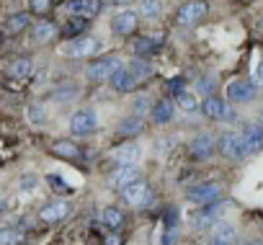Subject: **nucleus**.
Listing matches in <instances>:
<instances>
[{"label": "nucleus", "instance_id": "nucleus-24", "mask_svg": "<svg viewBox=\"0 0 263 245\" xmlns=\"http://www.w3.org/2000/svg\"><path fill=\"white\" fill-rule=\"evenodd\" d=\"M31 72H34V62L29 57H18V60H13L8 65V75L16 78V80H26Z\"/></svg>", "mask_w": 263, "mask_h": 245}, {"label": "nucleus", "instance_id": "nucleus-12", "mask_svg": "<svg viewBox=\"0 0 263 245\" xmlns=\"http://www.w3.org/2000/svg\"><path fill=\"white\" fill-rule=\"evenodd\" d=\"M135 181H140V168L137 165H116L111 171V176H108V186L114 191H121L129 183H135Z\"/></svg>", "mask_w": 263, "mask_h": 245}, {"label": "nucleus", "instance_id": "nucleus-16", "mask_svg": "<svg viewBox=\"0 0 263 245\" xmlns=\"http://www.w3.org/2000/svg\"><path fill=\"white\" fill-rule=\"evenodd\" d=\"M67 214H70V204L65 199H54V201H49L39 209V219L47 222V224H54V222L65 219Z\"/></svg>", "mask_w": 263, "mask_h": 245}, {"label": "nucleus", "instance_id": "nucleus-17", "mask_svg": "<svg viewBox=\"0 0 263 245\" xmlns=\"http://www.w3.org/2000/svg\"><path fill=\"white\" fill-rule=\"evenodd\" d=\"M173 114H176V103L171 98H160L150 108V119H153V124H158V127L168 124V121L173 119Z\"/></svg>", "mask_w": 263, "mask_h": 245}, {"label": "nucleus", "instance_id": "nucleus-33", "mask_svg": "<svg viewBox=\"0 0 263 245\" xmlns=\"http://www.w3.org/2000/svg\"><path fill=\"white\" fill-rule=\"evenodd\" d=\"M52 6V0H29V11L36 13V16H44Z\"/></svg>", "mask_w": 263, "mask_h": 245}, {"label": "nucleus", "instance_id": "nucleus-28", "mask_svg": "<svg viewBox=\"0 0 263 245\" xmlns=\"http://www.w3.org/2000/svg\"><path fill=\"white\" fill-rule=\"evenodd\" d=\"M26 26H29V13H13V16L6 18L3 31H6L8 36H16V34H21Z\"/></svg>", "mask_w": 263, "mask_h": 245}, {"label": "nucleus", "instance_id": "nucleus-30", "mask_svg": "<svg viewBox=\"0 0 263 245\" xmlns=\"http://www.w3.org/2000/svg\"><path fill=\"white\" fill-rule=\"evenodd\" d=\"M21 242V232L16 230H0V245H18Z\"/></svg>", "mask_w": 263, "mask_h": 245}, {"label": "nucleus", "instance_id": "nucleus-37", "mask_svg": "<svg viewBox=\"0 0 263 245\" xmlns=\"http://www.w3.org/2000/svg\"><path fill=\"white\" fill-rule=\"evenodd\" d=\"M21 189L24 191H34L36 189V176H24L21 178Z\"/></svg>", "mask_w": 263, "mask_h": 245}, {"label": "nucleus", "instance_id": "nucleus-38", "mask_svg": "<svg viewBox=\"0 0 263 245\" xmlns=\"http://www.w3.org/2000/svg\"><path fill=\"white\" fill-rule=\"evenodd\" d=\"M255 85H263V60L255 65V70H253V78H250Z\"/></svg>", "mask_w": 263, "mask_h": 245}, {"label": "nucleus", "instance_id": "nucleus-7", "mask_svg": "<svg viewBox=\"0 0 263 245\" xmlns=\"http://www.w3.org/2000/svg\"><path fill=\"white\" fill-rule=\"evenodd\" d=\"M98 49H101V39L98 36H75L65 47V54L72 57V60H85V57H93Z\"/></svg>", "mask_w": 263, "mask_h": 245}, {"label": "nucleus", "instance_id": "nucleus-42", "mask_svg": "<svg viewBox=\"0 0 263 245\" xmlns=\"http://www.w3.org/2000/svg\"><path fill=\"white\" fill-rule=\"evenodd\" d=\"M258 29H260V31H263V13H260V16H258Z\"/></svg>", "mask_w": 263, "mask_h": 245}, {"label": "nucleus", "instance_id": "nucleus-43", "mask_svg": "<svg viewBox=\"0 0 263 245\" xmlns=\"http://www.w3.org/2000/svg\"><path fill=\"white\" fill-rule=\"evenodd\" d=\"M258 119H260V124H263V106H260V111H258Z\"/></svg>", "mask_w": 263, "mask_h": 245}, {"label": "nucleus", "instance_id": "nucleus-19", "mask_svg": "<svg viewBox=\"0 0 263 245\" xmlns=\"http://www.w3.org/2000/svg\"><path fill=\"white\" fill-rule=\"evenodd\" d=\"M201 114L206 116V119H212V121H219V119H224L227 116V106H224V101L219 98V96H204V101H201Z\"/></svg>", "mask_w": 263, "mask_h": 245}, {"label": "nucleus", "instance_id": "nucleus-29", "mask_svg": "<svg viewBox=\"0 0 263 245\" xmlns=\"http://www.w3.org/2000/svg\"><path fill=\"white\" fill-rule=\"evenodd\" d=\"M212 237H214V240H224V242H232V245H235L237 232H235V227H232L230 222H217V224H214V230H212Z\"/></svg>", "mask_w": 263, "mask_h": 245}, {"label": "nucleus", "instance_id": "nucleus-31", "mask_svg": "<svg viewBox=\"0 0 263 245\" xmlns=\"http://www.w3.org/2000/svg\"><path fill=\"white\" fill-rule=\"evenodd\" d=\"M47 181H49V186H52L57 194H72V189H70V183H67L65 178H60V176H49Z\"/></svg>", "mask_w": 263, "mask_h": 245}, {"label": "nucleus", "instance_id": "nucleus-13", "mask_svg": "<svg viewBox=\"0 0 263 245\" xmlns=\"http://www.w3.org/2000/svg\"><path fill=\"white\" fill-rule=\"evenodd\" d=\"M240 135H242L245 158L258 155V153L263 150V127H258V124H245V127L240 129Z\"/></svg>", "mask_w": 263, "mask_h": 245}, {"label": "nucleus", "instance_id": "nucleus-36", "mask_svg": "<svg viewBox=\"0 0 263 245\" xmlns=\"http://www.w3.org/2000/svg\"><path fill=\"white\" fill-rule=\"evenodd\" d=\"M83 29H85V18L72 16V21H70V26H67V34H78V31H83Z\"/></svg>", "mask_w": 263, "mask_h": 245}, {"label": "nucleus", "instance_id": "nucleus-9", "mask_svg": "<svg viewBox=\"0 0 263 245\" xmlns=\"http://www.w3.org/2000/svg\"><path fill=\"white\" fill-rule=\"evenodd\" d=\"M255 93H258V85L253 80H248V78H237V80H232L227 85V98L232 103H240V106L242 103H250L255 98Z\"/></svg>", "mask_w": 263, "mask_h": 245}, {"label": "nucleus", "instance_id": "nucleus-11", "mask_svg": "<svg viewBox=\"0 0 263 245\" xmlns=\"http://www.w3.org/2000/svg\"><path fill=\"white\" fill-rule=\"evenodd\" d=\"M142 160V147L137 142H124L111 150V163L114 165H137Z\"/></svg>", "mask_w": 263, "mask_h": 245}, {"label": "nucleus", "instance_id": "nucleus-20", "mask_svg": "<svg viewBox=\"0 0 263 245\" xmlns=\"http://www.w3.org/2000/svg\"><path fill=\"white\" fill-rule=\"evenodd\" d=\"M160 36H150V34H142V36H137L135 42H132V52H135V57H147V54H153V52H158L160 49Z\"/></svg>", "mask_w": 263, "mask_h": 245}, {"label": "nucleus", "instance_id": "nucleus-34", "mask_svg": "<svg viewBox=\"0 0 263 245\" xmlns=\"http://www.w3.org/2000/svg\"><path fill=\"white\" fill-rule=\"evenodd\" d=\"M29 119L34 121V124H42V121L47 119L44 106H42V103H31V106H29Z\"/></svg>", "mask_w": 263, "mask_h": 245}, {"label": "nucleus", "instance_id": "nucleus-15", "mask_svg": "<svg viewBox=\"0 0 263 245\" xmlns=\"http://www.w3.org/2000/svg\"><path fill=\"white\" fill-rule=\"evenodd\" d=\"M67 11L78 18H96L101 11H103V0H70L67 3Z\"/></svg>", "mask_w": 263, "mask_h": 245}, {"label": "nucleus", "instance_id": "nucleus-1", "mask_svg": "<svg viewBox=\"0 0 263 245\" xmlns=\"http://www.w3.org/2000/svg\"><path fill=\"white\" fill-rule=\"evenodd\" d=\"M150 75H153V65L147 62V57H135L132 62H124L111 75L108 83H111L114 93H132V90H137Z\"/></svg>", "mask_w": 263, "mask_h": 245}, {"label": "nucleus", "instance_id": "nucleus-32", "mask_svg": "<svg viewBox=\"0 0 263 245\" xmlns=\"http://www.w3.org/2000/svg\"><path fill=\"white\" fill-rule=\"evenodd\" d=\"M153 106H150V98L147 96H140V98H135V101H132V114H145V111H150Z\"/></svg>", "mask_w": 263, "mask_h": 245}, {"label": "nucleus", "instance_id": "nucleus-8", "mask_svg": "<svg viewBox=\"0 0 263 245\" xmlns=\"http://www.w3.org/2000/svg\"><path fill=\"white\" fill-rule=\"evenodd\" d=\"M119 194H121V201H124L126 206L142 209V206L150 201V183H147V181H135V183H129L126 189H121Z\"/></svg>", "mask_w": 263, "mask_h": 245}, {"label": "nucleus", "instance_id": "nucleus-41", "mask_svg": "<svg viewBox=\"0 0 263 245\" xmlns=\"http://www.w3.org/2000/svg\"><path fill=\"white\" fill-rule=\"evenodd\" d=\"M245 245H263V240H245Z\"/></svg>", "mask_w": 263, "mask_h": 245}, {"label": "nucleus", "instance_id": "nucleus-25", "mask_svg": "<svg viewBox=\"0 0 263 245\" xmlns=\"http://www.w3.org/2000/svg\"><path fill=\"white\" fill-rule=\"evenodd\" d=\"M52 153L57 158H65V160H78L80 158V147L72 142V140H57L52 145Z\"/></svg>", "mask_w": 263, "mask_h": 245}, {"label": "nucleus", "instance_id": "nucleus-27", "mask_svg": "<svg viewBox=\"0 0 263 245\" xmlns=\"http://www.w3.org/2000/svg\"><path fill=\"white\" fill-rule=\"evenodd\" d=\"M160 11H163V3H160V0H137V13H140L142 21L158 18Z\"/></svg>", "mask_w": 263, "mask_h": 245}, {"label": "nucleus", "instance_id": "nucleus-44", "mask_svg": "<svg viewBox=\"0 0 263 245\" xmlns=\"http://www.w3.org/2000/svg\"><path fill=\"white\" fill-rule=\"evenodd\" d=\"M0 209H3V199H0Z\"/></svg>", "mask_w": 263, "mask_h": 245}, {"label": "nucleus", "instance_id": "nucleus-35", "mask_svg": "<svg viewBox=\"0 0 263 245\" xmlns=\"http://www.w3.org/2000/svg\"><path fill=\"white\" fill-rule=\"evenodd\" d=\"M75 93H78L75 88H67V85H65V88H57V90L52 93V98H54V101H60V103H65V101L75 98Z\"/></svg>", "mask_w": 263, "mask_h": 245}, {"label": "nucleus", "instance_id": "nucleus-2", "mask_svg": "<svg viewBox=\"0 0 263 245\" xmlns=\"http://www.w3.org/2000/svg\"><path fill=\"white\" fill-rule=\"evenodd\" d=\"M121 57L119 54H103L98 60H93L88 67H85V78L88 83H103V80H111V75L121 67Z\"/></svg>", "mask_w": 263, "mask_h": 245}, {"label": "nucleus", "instance_id": "nucleus-6", "mask_svg": "<svg viewBox=\"0 0 263 245\" xmlns=\"http://www.w3.org/2000/svg\"><path fill=\"white\" fill-rule=\"evenodd\" d=\"M140 13L137 11H129V8H121L119 13H114L111 16V34H116V36H132L137 29H140Z\"/></svg>", "mask_w": 263, "mask_h": 245}, {"label": "nucleus", "instance_id": "nucleus-40", "mask_svg": "<svg viewBox=\"0 0 263 245\" xmlns=\"http://www.w3.org/2000/svg\"><path fill=\"white\" fill-rule=\"evenodd\" d=\"M209 245H232V242H224V240H214V237H212Z\"/></svg>", "mask_w": 263, "mask_h": 245}, {"label": "nucleus", "instance_id": "nucleus-4", "mask_svg": "<svg viewBox=\"0 0 263 245\" xmlns=\"http://www.w3.org/2000/svg\"><path fill=\"white\" fill-rule=\"evenodd\" d=\"M217 153L227 160H242L245 158V147H242V135L235 129H227L219 135L217 140Z\"/></svg>", "mask_w": 263, "mask_h": 245}, {"label": "nucleus", "instance_id": "nucleus-5", "mask_svg": "<svg viewBox=\"0 0 263 245\" xmlns=\"http://www.w3.org/2000/svg\"><path fill=\"white\" fill-rule=\"evenodd\" d=\"M206 16V3L204 0H186V3L176 11V26L191 29Z\"/></svg>", "mask_w": 263, "mask_h": 245}, {"label": "nucleus", "instance_id": "nucleus-10", "mask_svg": "<svg viewBox=\"0 0 263 245\" xmlns=\"http://www.w3.org/2000/svg\"><path fill=\"white\" fill-rule=\"evenodd\" d=\"M219 194H222V183L219 181H204V183L191 186L186 191V199L194 201V204H212Z\"/></svg>", "mask_w": 263, "mask_h": 245}, {"label": "nucleus", "instance_id": "nucleus-18", "mask_svg": "<svg viewBox=\"0 0 263 245\" xmlns=\"http://www.w3.org/2000/svg\"><path fill=\"white\" fill-rule=\"evenodd\" d=\"M142 129H145V116H140V114H129L116 124L119 137H137Z\"/></svg>", "mask_w": 263, "mask_h": 245}, {"label": "nucleus", "instance_id": "nucleus-39", "mask_svg": "<svg viewBox=\"0 0 263 245\" xmlns=\"http://www.w3.org/2000/svg\"><path fill=\"white\" fill-rule=\"evenodd\" d=\"M132 3H137V0H108V6L114 8H129Z\"/></svg>", "mask_w": 263, "mask_h": 245}, {"label": "nucleus", "instance_id": "nucleus-21", "mask_svg": "<svg viewBox=\"0 0 263 245\" xmlns=\"http://www.w3.org/2000/svg\"><path fill=\"white\" fill-rule=\"evenodd\" d=\"M219 209H222V206H219V204H214V201H212V204H201V209H199V212L191 217V224H194L196 230H201V227H209V224L217 219Z\"/></svg>", "mask_w": 263, "mask_h": 245}, {"label": "nucleus", "instance_id": "nucleus-26", "mask_svg": "<svg viewBox=\"0 0 263 245\" xmlns=\"http://www.w3.org/2000/svg\"><path fill=\"white\" fill-rule=\"evenodd\" d=\"M101 222H103L111 232H116V230H121V224H124V214H121L119 206H103V212H101Z\"/></svg>", "mask_w": 263, "mask_h": 245}, {"label": "nucleus", "instance_id": "nucleus-22", "mask_svg": "<svg viewBox=\"0 0 263 245\" xmlns=\"http://www.w3.org/2000/svg\"><path fill=\"white\" fill-rule=\"evenodd\" d=\"M176 108L183 114H196V111H201V101L196 98L194 90H181L176 98Z\"/></svg>", "mask_w": 263, "mask_h": 245}, {"label": "nucleus", "instance_id": "nucleus-3", "mask_svg": "<svg viewBox=\"0 0 263 245\" xmlns=\"http://www.w3.org/2000/svg\"><path fill=\"white\" fill-rule=\"evenodd\" d=\"M67 129L72 137H90L98 132V116L93 108H78L72 111L70 121H67Z\"/></svg>", "mask_w": 263, "mask_h": 245}, {"label": "nucleus", "instance_id": "nucleus-14", "mask_svg": "<svg viewBox=\"0 0 263 245\" xmlns=\"http://www.w3.org/2000/svg\"><path fill=\"white\" fill-rule=\"evenodd\" d=\"M214 150H217V142H214L212 135H206V132L194 135V140L189 142V153H191L196 160H209V158L214 155Z\"/></svg>", "mask_w": 263, "mask_h": 245}, {"label": "nucleus", "instance_id": "nucleus-23", "mask_svg": "<svg viewBox=\"0 0 263 245\" xmlns=\"http://www.w3.org/2000/svg\"><path fill=\"white\" fill-rule=\"evenodd\" d=\"M54 36H57V26L49 24V21H39V24H34V29H31V39H34L36 44H47V42L54 39Z\"/></svg>", "mask_w": 263, "mask_h": 245}]
</instances>
